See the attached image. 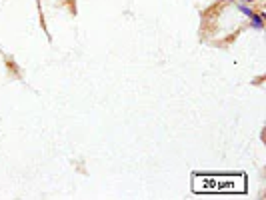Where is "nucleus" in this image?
Returning <instances> with one entry per match:
<instances>
[{
    "label": "nucleus",
    "mask_w": 266,
    "mask_h": 200,
    "mask_svg": "<svg viewBox=\"0 0 266 200\" xmlns=\"http://www.w3.org/2000/svg\"><path fill=\"white\" fill-rule=\"evenodd\" d=\"M250 22H252V26L256 28V30H262V28H264V18H262V14L254 12L252 16H250Z\"/></svg>",
    "instance_id": "obj_1"
},
{
    "label": "nucleus",
    "mask_w": 266,
    "mask_h": 200,
    "mask_svg": "<svg viewBox=\"0 0 266 200\" xmlns=\"http://www.w3.org/2000/svg\"><path fill=\"white\" fill-rule=\"evenodd\" d=\"M238 8H240V12L244 14V16H248V18H250V16H252V14H254V10H252V8H248L246 4H240Z\"/></svg>",
    "instance_id": "obj_2"
},
{
    "label": "nucleus",
    "mask_w": 266,
    "mask_h": 200,
    "mask_svg": "<svg viewBox=\"0 0 266 200\" xmlns=\"http://www.w3.org/2000/svg\"><path fill=\"white\" fill-rule=\"evenodd\" d=\"M248 2H250V0H248Z\"/></svg>",
    "instance_id": "obj_3"
}]
</instances>
